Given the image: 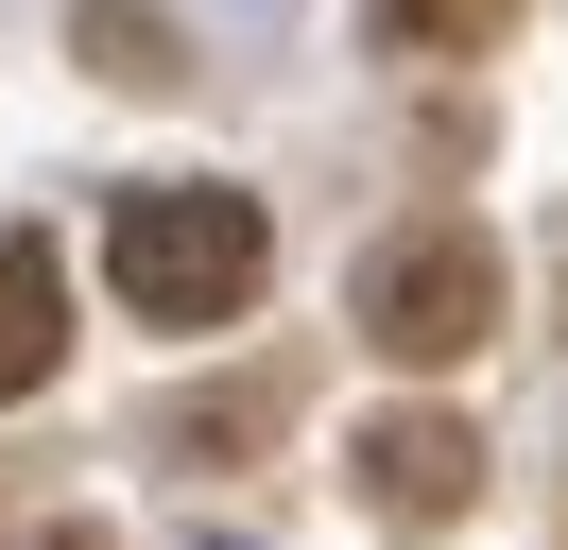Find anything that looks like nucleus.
Masks as SVG:
<instances>
[{"instance_id": "39448f33", "label": "nucleus", "mask_w": 568, "mask_h": 550, "mask_svg": "<svg viewBox=\"0 0 568 550\" xmlns=\"http://www.w3.org/2000/svg\"><path fill=\"white\" fill-rule=\"evenodd\" d=\"M276 378H242V396H173V412H155V465H224V447H276Z\"/></svg>"}, {"instance_id": "0eeeda50", "label": "nucleus", "mask_w": 568, "mask_h": 550, "mask_svg": "<svg viewBox=\"0 0 568 550\" xmlns=\"http://www.w3.org/2000/svg\"><path fill=\"white\" fill-rule=\"evenodd\" d=\"M87 69H121V86H173V34H155V18H121V0H87Z\"/></svg>"}, {"instance_id": "7ed1b4c3", "label": "nucleus", "mask_w": 568, "mask_h": 550, "mask_svg": "<svg viewBox=\"0 0 568 550\" xmlns=\"http://www.w3.org/2000/svg\"><path fill=\"white\" fill-rule=\"evenodd\" d=\"M345 465H362V499H379L396 533H448V516L483 499V430H465V412H414V396H396V412H362V430H345Z\"/></svg>"}, {"instance_id": "f257e3e1", "label": "nucleus", "mask_w": 568, "mask_h": 550, "mask_svg": "<svg viewBox=\"0 0 568 550\" xmlns=\"http://www.w3.org/2000/svg\"><path fill=\"white\" fill-rule=\"evenodd\" d=\"M345 327L379 344L396 378L483 361V344H499V241L465 224V206H414V224H379V241H362V275H345Z\"/></svg>"}, {"instance_id": "20e7f679", "label": "nucleus", "mask_w": 568, "mask_h": 550, "mask_svg": "<svg viewBox=\"0 0 568 550\" xmlns=\"http://www.w3.org/2000/svg\"><path fill=\"white\" fill-rule=\"evenodd\" d=\"M52 361H70V275L36 224H0V396H52Z\"/></svg>"}, {"instance_id": "423d86ee", "label": "nucleus", "mask_w": 568, "mask_h": 550, "mask_svg": "<svg viewBox=\"0 0 568 550\" xmlns=\"http://www.w3.org/2000/svg\"><path fill=\"white\" fill-rule=\"evenodd\" d=\"M499 34H517V0H379V52H430V69L499 52Z\"/></svg>"}, {"instance_id": "f03ea898", "label": "nucleus", "mask_w": 568, "mask_h": 550, "mask_svg": "<svg viewBox=\"0 0 568 550\" xmlns=\"http://www.w3.org/2000/svg\"><path fill=\"white\" fill-rule=\"evenodd\" d=\"M258 258H276V224H258V190H224V172L121 190V224H104V275H121L139 327H224V309L258 293Z\"/></svg>"}, {"instance_id": "6e6552de", "label": "nucleus", "mask_w": 568, "mask_h": 550, "mask_svg": "<svg viewBox=\"0 0 568 550\" xmlns=\"http://www.w3.org/2000/svg\"><path fill=\"white\" fill-rule=\"evenodd\" d=\"M18 550H121V533H104V516H36Z\"/></svg>"}]
</instances>
